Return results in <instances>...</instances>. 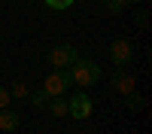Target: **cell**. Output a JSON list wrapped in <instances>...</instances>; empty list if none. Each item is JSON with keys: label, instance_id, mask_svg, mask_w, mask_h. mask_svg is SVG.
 <instances>
[{"label": "cell", "instance_id": "5", "mask_svg": "<svg viewBox=\"0 0 152 134\" xmlns=\"http://www.w3.org/2000/svg\"><path fill=\"white\" fill-rule=\"evenodd\" d=\"M76 58H79V52H76L73 46H55L52 52H49V61H52V67H73Z\"/></svg>", "mask_w": 152, "mask_h": 134}, {"label": "cell", "instance_id": "1", "mask_svg": "<svg viewBox=\"0 0 152 134\" xmlns=\"http://www.w3.org/2000/svg\"><path fill=\"white\" fill-rule=\"evenodd\" d=\"M67 70H70V82L79 85V89H91V85L100 82V67L88 58H76V64L67 67Z\"/></svg>", "mask_w": 152, "mask_h": 134}, {"label": "cell", "instance_id": "3", "mask_svg": "<svg viewBox=\"0 0 152 134\" xmlns=\"http://www.w3.org/2000/svg\"><path fill=\"white\" fill-rule=\"evenodd\" d=\"M91 97H88L85 94V89H79V92H76L73 97H67V116H73V119H88V116H91Z\"/></svg>", "mask_w": 152, "mask_h": 134}, {"label": "cell", "instance_id": "11", "mask_svg": "<svg viewBox=\"0 0 152 134\" xmlns=\"http://www.w3.org/2000/svg\"><path fill=\"white\" fill-rule=\"evenodd\" d=\"M43 3H46L49 9H58V12H64V9H70V6H73V0H43Z\"/></svg>", "mask_w": 152, "mask_h": 134}, {"label": "cell", "instance_id": "12", "mask_svg": "<svg viewBox=\"0 0 152 134\" xmlns=\"http://www.w3.org/2000/svg\"><path fill=\"white\" fill-rule=\"evenodd\" d=\"M104 3H107V9L113 12V15H119V12L128 6V0H104Z\"/></svg>", "mask_w": 152, "mask_h": 134}, {"label": "cell", "instance_id": "7", "mask_svg": "<svg viewBox=\"0 0 152 134\" xmlns=\"http://www.w3.org/2000/svg\"><path fill=\"white\" fill-rule=\"evenodd\" d=\"M15 128H18V113L3 107L0 110V131H15Z\"/></svg>", "mask_w": 152, "mask_h": 134}, {"label": "cell", "instance_id": "14", "mask_svg": "<svg viewBox=\"0 0 152 134\" xmlns=\"http://www.w3.org/2000/svg\"><path fill=\"white\" fill-rule=\"evenodd\" d=\"M3 107H9V92L0 85V110H3Z\"/></svg>", "mask_w": 152, "mask_h": 134}, {"label": "cell", "instance_id": "8", "mask_svg": "<svg viewBox=\"0 0 152 134\" xmlns=\"http://www.w3.org/2000/svg\"><path fill=\"white\" fill-rule=\"evenodd\" d=\"M49 113L52 116H67V97L64 94H55V97H49Z\"/></svg>", "mask_w": 152, "mask_h": 134}, {"label": "cell", "instance_id": "16", "mask_svg": "<svg viewBox=\"0 0 152 134\" xmlns=\"http://www.w3.org/2000/svg\"><path fill=\"white\" fill-rule=\"evenodd\" d=\"M131 3H143V0H128V6H131Z\"/></svg>", "mask_w": 152, "mask_h": 134}, {"label": "cell", "instance_id": "4", "mask_svg": "<svg viewBox=\"0 0 152 134\" xmlns=\"http://www.w3.org/2000/svg\"><path fill=\"white\" fill-rule=\"evenodd\" d=\"M110 58L116 61L119 67L131 64V61H134V43H131V40H125V37L113 40V43H110Z\"/></svg>", "mask_w": 152, "mask_h": 134}, {"label": "cell", "instance_id": "6", "mask_svg": "<svg viewBox=\"0 0 152 134\" xmlns=\"http://www.w3.org/2000/svg\"><path fill=\"white\" fill-rule=\"evenodd\" d=\"M110 85H113V89H116V92H122V94H128V92H134V85H137V79L131 76V73H125V70L119 67V70H113V73H110Z\"/></svg>", "mask_w": 152, "mask_h": 134}, {"label": "cell", "instance_id": "2", "mask_svg": "<svg viewBox=\"0 0 152 134\" xmlns=\"http://www.w3.org/2000/svg\"><path fill=\"white\" fill-rule=\"evenodd\" d=\"M70 70H64V67H55L52 73L46 76V82H43V92L49 94V97H55V94H67V89H70Z\"/></svg>", "mask_w": 152, "mask_h": 134}, {"label": "cell", "instance_id": "15", "mask_svg": "<svg viewBox=\"0 0 152 134\" xmlns=\"http://www.w3.org/2000/svg\"><path fill=\"white\" fill-rule=\"evenodd\" d=\"M146 21H149V15H146V9H140V12H137V24H140V28H146Z\"/></svg>", "mask_w": 152, "mask_h": 134}, {"label": "cell", "instance_id": "10", "mask_svg": "<svg viewBox=\"0 0 152 134\" xmlns=\"http://www.w3.org/2000/svg\"><path fill=\"white\" fill-rule=\"evenodd\" d=\"M125 107H128L131 113H137V110H143V97L137 94V89H134V92H128V94H125Z\"/></svg>", "mask_w": 152, "mask_h": 134}, {"label": "cell", "instance_id": "13", "mask_svg": "<svg viewBox=\"0 0 152 134\" xmlns=\"http://www.w3.org/2000/svg\"><path fill=\"white\" fill-rule=\"evenodd\" d=\"M9 97H28V85H24V82H15V85H12V94Z\"/></svg>", "mask_w": 152, "mask_h": 134}, {"label": "cell", "instance_id": "9", "mask_svg": "<svg viewBox=\"0 0 152 134\" xmlns=\"http://www.w3.org/2000/svg\"><path fill=\"white\" fill-rule=\"evenodd\" d=\"M28 104H31L34 110H46V107H49V94H46L43 89H37V92H28Z\"/></svg>", "mask_w": 152, "mask_h": 134}]
</instances>
